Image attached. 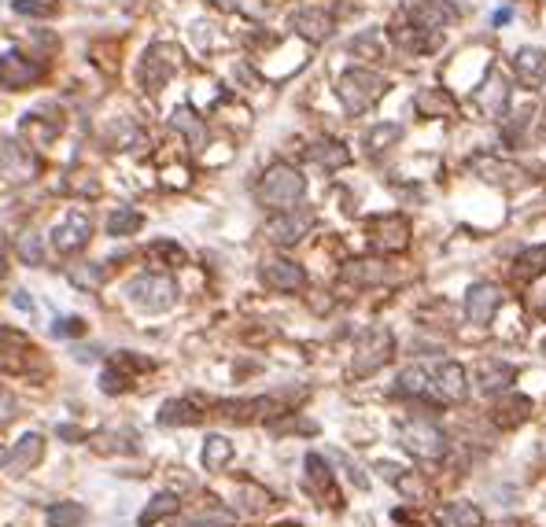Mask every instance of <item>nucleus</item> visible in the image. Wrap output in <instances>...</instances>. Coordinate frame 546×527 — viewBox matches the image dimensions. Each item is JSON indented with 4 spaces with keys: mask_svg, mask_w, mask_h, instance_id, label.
<instances>
[{
    "mask_svg": "<svg viewBox=\"0 0 546 527\" xmlns=\"http://www.w3.org/2000/svg\"><path fill=\"white\" fill-rule=\"evenodd\" d=\"M255 195L269 211H292L296 203L306 195V177L296 167H288V162H273V167L259 177Z\"/></svg>",
    "mask_w": 546,
    "mask_h": 527,
    "instance_id": "obj_1",
    "label": "nucleus"
},
{
    "mask_svg": "<svg viewBox=\"0 0 546 527\" xmlns=\"http://www.w3.org/2000/svg\"><path fill=\"white\" fill-rule=\"evenodd\" d=\"M384 89H387V81H384L377 70H366V67H350V70H343L340 81H336V96H340V104H343L347 114L369 111V107L384 96Z\"/></svg>",
    "mask_w": 546,
    "mask_h": 527,
    "instance_id": "obj_2",
    "label": "nucleus"
},
{
    "mask_svg": "<svg viewBox=\"0 0 546 527\" xmlns=\"http://www.w3.org/2000/svg\"><path fill=\"white\" fill-rule=\"evenodd\" d=\"M396 354V336L384 329V324H369V329L355 340V358H350V373L355 377H373L384 369Z\"/></svg>",
    "mask_w": 546,
    "mask_h": 527,
    "instance_id": "obj_3",
    "label": "nucleus"
},
{
    "mask_svg": "<svg viewBox=\"0 0 546 527\" xmlns=\"http://www.w3.org/2000/svg\"><path fill=\"white\" fill-rule=\"evenodd\" d=\"M126 299L144 313H163L177 303V284L163 273H141L126 284Z\"/></svg>",
    "mask_w": 546,
    "mask_h": 527,
    "instance_id": "obj_4",
    "label": "nucleus"
},
{
    "mask_svg": "<svg viewBox=\"0 0 546 527\" xmlns=\"http://www.w3.org/2000/svg\"><path fill=\"white\" fill-rule=\"evenodd\" d=\"M399 442L414 458H424V461H440L447 454V435L424 417H410L399 424Z\"/></svg>",
    "mask_w": 546,
    "mask_h": 527,
    "instance_id": "obj_5",
    "label": "nucleus"
},
{
    "mask_svg": "<svg viewBox=\"0 0 546 527\" xmlns=\"http://www.w3.org/2000/svg\"><path fill=\"white\" fill-rule=\"evenodd\" d=\"M366 236H369V248L380 255H396L410 243V222L392 211V214H373L366 222Z\"/></svg>",
    "mask_w": 546,
    "mask_h": 527,
    "instance_id": "obj_6",
    "label": "nucleus"
},
{
    "mask_svg": "<svg viewBox=\"0 0 546 527\" xmlns=\"http://www.w3.org/2000/svg\"><path fill=\"white\" fill-rule=\"evenodd\" d=\"M177 63H181V52H177V49H170V45H151V49L144 52V59H141V86H144L148 93L163 89L167 81H170V74L177 70Z\"/></svg>",
    "mask_w": 546,
    "mask_h": 527,
    "instance_id": "obj_7",
    "label": "nucleus"
},
{
    "mask_svg": "<svg viewBox=\"0 0 546 527\" xmlns=\"http://www.w3.org/2000/svg\"><path fill=\"white\" fill-rule=\"evenodd\" d=\"M310 225H314V214L310 211H278V218L266 222L262 236L269 243H278V248H292V243H299L310 232Z\"/></svg>",
    "mask_w": 546,
    "mask_h": 527,
    "instance_id": "obj_8",
    "label": "nucleus"
},
{
    "mask_svg": "<svg viewBox=\"0 0 546 527\" xmlns=\"http://www.w3.org/2000/svg\"><path fill=\"white\" fill-rule=\"evenodd\" d=\"M93 240V222L82 214V211H70L67 218L56 222L52 229V248L56 255H77Z\"/></svg>",
    "mask_w": 546,
    "mask_h": 527,
    "instance_id": "obj_9",
    "label": "nucleus"
},
{
    "mask_svg": "<svg viewBox=\"0 0 546 527\" xmlns=\"http://www.w3.org/2000/svg\"><path fill=\"white\" fill-rule=\"evenodd\" d=\"M259 277L269 292H303L306 288V273L292 259H266L259 266Z\"/></svg>",
    "mask_w": 546,
    "mask_h": 527,
    "instance_id": "obj_10",
    "label": "nucleus"
},
{
    "mask_svg": "<svg viewBox=\"0 0 546 527\" xmlns=\"http://www.w3.org/2000/svg\"><path fill=\"white\" fill-rule=\"evenodd\" d=\"M41 67H37L33 59L19 56V52H5L0 56V89L8 93H19V89H30L33 81H41Z\"/></svg>",
    "mask_w": 546,
    "mask_h": 527,
    "instance_id": "obj_11",
    "label": "nucleus"
},
{
    "mask_svg": "<svg viewBox=\"0 0 546 527\" xmlns=\"http://www.w3.org/2000/svg\"><path fill=\"white\" fill-rule=\"evenodd\" d=\"M406 15L417 30H443V26L458 23L461 12L450 5V0H414V5L406 8Z\"/></svg>",
    "mask_w": 546,
    "mask_h": 527,
    "instance_id": "obj_12",
    "label": "nucleus"
},
{
    "mask_svg": "<svg viewBox=\"0 0 546 527\" xmlns=\"http://www.w3.org/2000/svg\"><path fill=\"white\" fill-rule=\"evenodd\" d=\"M517 384V369L510 361H502V358H487L477 365V387L480 395H502V391H510Z\"/></svg>",
    "mask_w": 546,
    "mask_h": 527,
    "instance_id": "obj_13",
    "label": "nucleus"
},
{
    "mask_svg": "<svg viewBox=\"0 0 546 527\" xmlns=\"http://www.w3.org/2000/svg\"><path fill=\"white\" fill-rule=\"evenodd\" d=\"M281 405L273 402V398H237V402H218V413L229 417V421H237V424H251V421H266L273 417Z\"/></svg>",
    "mask_w": 546,
    "mask_h": 527,
    "instance_id": "obj_14",
    "label": "nucleus"
},
{
    "mask_svg": "<svg viewBox=\"0 0 546 527\" xmlns=\"http://www.w3.org/2000/svg\"><path fill=\"white\" fill-rule=\"evenodd\" d=\"M514 74L524 89H542L546 86V52L535 45H524L514 52Z\"/></svg>",
    "mask_w": 546,
    "mask_h": 527,
    "instance_id": "obj_15",
    "label": "nucleus"
},
{
    "mask_svg": "<svg viewBox=\"0 0 546 527\" xmlns=\"http://www.w3.org/2000/svg\"><path fill=\"white\" fill-rule=\"evenodd\" d=\"M502 306V292L495 284H473L469 292H465V317L473 324H487Z\"/></svg>",
    "mask_w": 546,
    "mask_h": 527,
    "instance_id": "obj_16",
    "label": "nucleus"
},
{
    "mask_svg": "<svg viewBox=\"0 0 546 527\" xmlns=\"http://www.w3.org/2000/svg\"><path fill=\"white\" fill-rule=\"evenodd\" d=\"M292 26H296L306 41H314V45L329 41L332 30H336V23H332V15H329L325 8H299V12L292 15Z\"/></svg>",
    "mask_w": 546,
    "mask_h": 527,
    "instance_id": "obj_17",
    "label": "nucleus"
},
{
    "mask_svg": "<svg viewBox=\"0 0 546 527\" xmlns=\"http://www.w3.org/2000/svg\"><path fill=\"white\" fill-rule=\"evenodd\" d=\"M41 458H45V435L41 432H26L19 442H15V450L8 454V468L19 476V472H30L33 465H41Z\"/></svg>",
    "mask_w": 546,
    "mask_h": 527,
    "instance_id": "obj_18",
    "label": "nucleus"
},
{
    "mask_svg": "<svg viewBox=\"0 0 546 527\" xmlns=\"http://www.w3.org/2000/svg\"><path fill=\"white\" fill-rule=\"evenodd\" d=\"M432 384L450 402H461L465 395H469V377H465V369H461L458 361H440L436 373H432Z\"/></svg>",
    "mask_w": 546,
    "mask_h": 527,
    "instance_id": "obj_19",
    "label": "nucleus"
},
{
    "mask_svg": "<svg viewBox=\"0 0 546 527\" xmlns=\"http://www.w3.org/2000/svg\"><path fill=\"white\" fill-rule=\"evenodd\" d=\"M232 523H237V513L218 505V502H207V505H200V509H192V513L174 520V527H232Z\"/></svg>",
    "mask_w": 546,
    "mask_h": 527,
    "instance_id": "obj_20",
    "label": "nucleus"
},
{
    "mask_svg": "<svg viewBox=\"0 0 546 527\" xmlns=\"http://www.w3.org/2000/svg\"><path fill=\"white\" fill-rule=\"evenodd\" d=\"M436 520L440 527H484V509L469 498H458V502H447Z\"/></svg>",
    "mask_w": 546,
    "mask_h": 527,
    "instance_id": "obj_21",
    "label": "nucleus"
},
{
    "mask_svg": "<svg viewBox=\"0 0 546 527\" xmlns=\"http://www.w3.org/2000/svg\"><path fill=\"white\" fill-rule=\"evenodd\" d=\"M0 174L8 181H26L33 174V159L26 148H19L15 141H5L0 144Z\"/></svg>",
    "mask_w": 546,
    "mask_h": 527,
    "instance_id": "obj_22",
    "label": "nucleus"
},
{
    "mask_svg": "<svg viewBox=\"0 0 546 527\" xmlns=\"http://www.w3.org/2000/svg\"><path fill=\"white\" fill-rule=\"evenodd\" d=\"M303 468H306V491L318 495V498H325V502H332V483H336V479H332L329 461H325L322 454H306Z\"/></svg>",
    "mask_w": 546,
    "mask_h": 527,
    "instance_id": "obj_23",
    "label": "nucleus"
},
{
    "mask_svg": "<svg viewBox=\"0 0 546 527\" xmlns=\"http://www.w3.org/2000/svg\"><path fill=\"white\" fill-rule=\"evenodd\" d=\"M200 421H204V413L192 398H170V402L159 405V424L163 428H185V424H200Z\"/></svg>",
    "mask_w": 546,
    "mask_h": 527,
    "instance_id": "obj_24",
    "label": "nucleus"
},
{
    "mask_svg": "<svg viewBox=\"0 0 546 527\" xmlns=\"http://www.w3.org/2000/svg\"><path fill=\"white\" fill-rule=\"evenodd\" d=\"M532 417V398H524V395H505L498 405H495V413H491V421L498 424V428H517V424H524Z\"/></svg>",
    "mask_w": 546,
    "mask_h": 527,
    "instance_id": "obj_25",
    "label": "nucleus"
},
{
    "mask_svg": "<svg viewBox=\"0 0 546 527\" xmlns=\"http://www.w3.org/2000/svg\"><path fill=\"white\" fill-rule=\"evenodd\" d=\"M546 273V243H532V248H524L514 262V280L517 284H528L535 277Z\"/></svg>",
    "mask_w": 546,
    "mask_h": 527,
    "instance_id": "obj_26",
    "label": "nucleus"
},
{
    "mask_svg": "<svg viewBox=\"0 0 546 527\" xmlns=\"http://www.w3.org/2000/svg\"><path fill=\"white\" fill-rule=\"evenodd\" d=\"M417 111L428 118H450L458 111V100L447 89H421L417 93Z\"/></svg>",
    "mask_w": 546,
    "mask_h": 527,
    "instance_id": "obj_27",
    "label": "nucleus"
},
{
    "mask_svg": "<svg viewBox=\"0 0 546 527\" xmlns=\"http://www.w3.org/2000/svg\"><path fill=\"white\" fill-rule=\"evenodd\" d=\"M428 391H436V384L428 380V373L421 369V365H410V369H403L399 380H396L399 398H428Z\"/></svg>",
    "mask_w": 546,
    "mask_h": 527,
    "instance_id": "obj_28",
    "label": "nucleus"
},
{
    "mask_svg": "<svg viewBox=\"0 0 546 527\" xmlns=\"http://www.w3.org/2000/svg\"><path fill=\"white\" fill-rule=\"evenodd\" d=\"M170 122H174V130H177V133H185V141H188L192 148H204L207 130H204V122L196 118V111H192V107H177Z\"/></svg>",
    "mask_w": 546,
    "mask_h": 527,
    "instance_id": "obj_29",
    "label": "nucleus"
},
{
    "mask_svg": "<svg viewBox=\"0 0 546 527\" xmlns=\"http://www.w3.org/2000/svg\"><path fill=\"white\" fill-rule=\"evenodd\" d=\"M232 461V442L225 435H207L204 439V468L207 472H222Z\"/></svg>",
    "mask_w": 546,
    "mask_h": 527,
    "instance_id": "obj_30",
    "label": "nucleus"
},
{
    "mask_svg": "<svg viewBox=\"0 0 546 527\" xmlns=\"http://www.w3.org/2000/svg\"><path fill=\"white\" fill-rule=\"evenodd\" d=\"M86 516H89V513H86L82 502H56V505H49V513H45L49 527H82Z\"/></svg>",
    "mask_w": 546,
    "mask_h": 527,
    "instance_id": "obj_31",
    "label": "nucleus"
},
{
    "mask_svg": "<svg viewBox=\"0 0 546 527\" xmlns=\"http://www.w3.org/2000/svg\"><path fill=\"white\" fill-rule=\"evenodd\" d=\"M177 495H170V491H163V495H155L148 505H144V513L137 516V523L141 527H151V523H159V520H167V516H174L177 513Z\"/></svg>",
    "mask_w": 546,
    "mask_h": 527,
    "instance_id": "obj_32",
    "label": "nucleus"
},
{
    "mask_svg": "<svg viewBox=\"0 0 546 527\" xmlns=\"http://www.w3.org/2000/svg\"><path fill=\"white\" fill-rule=\"evenodd\" d=\"M399 137H403V130L396 126V122H377V126H369V133H366V151L380 155L392 144H399Z\"/></svg>",
    "mask_w": 546,
    "mask_h": 527,
    "instance_id": "obj_33",
    "label": "nucleus"
},
{
    "mask_svg": "<svg viewBox=\"0 0 546 527\" xmlns=\"http://www.w3.org/2000/svg\"><path fill=\"white\" fill-rule=\"evenodd\" d=\"M396 41H399V49H406V52H432V49H440V37L436 33H428V30H417V26H410V30H396Z\"/></svg>",
    "mask_w": 546,
    "mask_h": 527,
    "instance_id": "obj_34",
    "label": "nucleus"
},
{
    "mask_svg": "<svg viewBox=\"0 0 546 527\" xmlns=\"http://www.w3.org/2000/svg\"><path fill=\"white\" fill-rule=\"evenodd\" d=\"M310 159H314L318 167H325V170H340L347 162V148L340 141H318L314 148H310Z\"/></svg>",
    "mask_w": 546,
    "mask_h": 527,
    "instance_id": "obj_35",
    "label": "nucleus"
},
{
    "mask_svg": "<svg viewBox=\"0 0 546 527\" xmlns=\"http://www.w3.org/2000/svg\"><path fill=\"white\" fill-rule=\"evenodd\" d=\"M487 93H480V104H484V111L491 114V118H502V111H505V100H510V89H505V81L498 77V74H491V81L484 86Z\"/></svg>",
    "mask_w": 546,
    "mask_h": 527,
    "instance_id": "obj_36",
    "label": "nucleus"
},
{
    "mask_svg": "<svg viewBox=\"0 0 546 527\" xmlns=\"http://www.w3.org/2000/svg\"><path fill=\"white\" fill-rule=\"evenodd\" d=\"M141 225H144L141 211H133V207H119V211H111V218H107V236H133Z\"/></svg>",
    "mask_w": 546,
    "mask_h": 527,
    "instance_id": "obj_37",
    "label": "nucleus"
},
{
    "mask_svg": "<svg viewBox=\"0 0 546 527\" xmlns=\"http://www.w3.org/2000/svg\"><path fill=\"white\" fill-rule=\"evenodd\" d=\"M70 284H77V288H100L104 284V266L96 262H82V266H70Z\"/></svg>",
    "mask_w": 546,
    "mask_h": 527,
    "instance_id": "obj_38",
    "label": "nucleus"
},
{
    "mask_svg": "<svg viewBox=\"0 0 546 527\" xmlns=\"http://www.w3.org/2000/svg\"><path fill=\"white\" fill-rule=\"evenodd\" d=\"M343 280L366 288V284H377V280H380V266H377V262H347V266H343Z\"/></svg>",
    "mask_w": 546,
    "mask_h": 527,
    "instance_id": "obj_39",
    "label": "nucleus"
},
{
    "mask_svg": "<svg viewBox=\"0 0 546 527\" xmlns=\"http://www.w3.org/2000/svg\"><path fill=\"white\" fill-rule=\"evenodd\" d=\"M148 255L167 262V266H185V259H188L185 248H181V243H174V240H155L151 248H148Z\"/></svg>",
    "mask_w": 546,
    "mask_h": 527,
    "instance_id": "obj_40",
    "label": "nucleus"
},
{
    "mask_svg": "<svg viewBox=\"0 0 546 527\" xmlns=\"http://www.w3.org/2000/svg\"><path fill=\"white\" fill-rule=\"evenodd\" d=\"M19 259H23L26 266H41V262H45V251H41V236H37L33 229L19 236Z\"/></svg>",
    "mask_w": 546,
    "mask_h": 527,
    "instance_id": "obj_41",
    "label": "nucleus"
},
{
    "mask_svg": "<svg viewBox=\"0 0 546 527\" xmlns=\"http://www.w3.org/2000/svg\"><path fill=\"white\" fill-rule=\"evenodd\" d=\"M15 12L30 15V19H52L59 12L56 0H15Z\"/></svg>",
    "mask_w": 546,
    "mask_h": 527,
    "instance_id": "obj_42",
    "label": "nucleus"
},
{
    "mask_svg": "<svg viewBox=\"0 0 546 527\" xmlns=\"http://www.w3.org/2000/svg\"><path fill=\"white\" fill-rule=\"evenodd\" d=\"M82 332H86V321H82V317H74V313L56 317V324H52V336H63V340L82 336Z\"/></svg>",
    "mask_w": 546,
    "mask_h": 527,
    "instance_id": "obj_43",
    "label": "nucleus"
},
{
    "mask_svg": "<svg viewBox=\"0 0 546 527\" xmlns=\"http://www.w3.org/2000/svg\"><path fill=\"white\" fill-rule=\"evenodd\" d=\"M26 354L30 350V340L23 332H12V329H0V354Z\"/></svg>",
    "mask_w": 546,
    "mask_h": 527,
    "instance_id": "obj_44",
    "label": "nucleus"
},
{
    "mask_svg": "<svg viewBox=\"0 0 546 527\" xmlns=\"http://www.w3.org/2000/svg\"><path fill=\"white\" fill-rule=\"evenodd\" d=\"M350 52H373V56H380V37L377 33L355 37V41H350Z\"/></svg>",
    "mask_w": 546,
    "mask_h": 527,
    "instance_id": "obj_45",
    "label": "nucleus"
},
{
    "mask_svg": "<svg viewBox=\"0 0 546 527\" xmlns=\"http://www.w3.org/2000/svg\"><path fill=\"white\" fill-rule=\"evenodd\" d=\"M15 421V398L0 391V428H8Z\"/></svg>",
    "mask_w": 546,
    "mask_h": 527,
    "instance_id": "obj_46",
    "label": "nucleus"
},
{
    "mask_svg": "<svg viewBox=\"0 0 546 527\" xmlns=\"http://www.w3.org/2000/svg\"><path fill=\"white\" fill-rule=\"evenodd\" d=\"M59 435H63V439H86V435H82V428H74V424H63V428H59Z\"/></svg>",
    "mask_w": 546,
    "mask_h": 527,
    "instance_id": "obj_47",
    "label": "nucleus"
},
{
    "mask_svg": "<svg viewBox=\"0 0 546 527\" xmlns=\"http://www.w3.org/2000/svg\"><path fill=\"white\" fill-rule=\"evenodd\" d=\"M15 306H19V310H33V303L26 299V292H15Z\"/></svg>",
    "mask_w": 546,
    "mask_h": 527,
    "instance_id": "obj_48",
    "label": "nucleus"
},
{
    "mask_svg": "<svg viewBox=\"0 0 546 527\" xmlns=\"http://www.w3.org/2000/svg\"><path fill=\"white\" fill-rule=\"evenodd\" d=\"M8 273V255H5V248H0V277Z\"/></svg>",
    "mask_w": 546,
    "mask_h": 527,
    "instance_id": "obj_49",
    "label": "nucleus"
},
{
    "mask_svg": "<svg viewBox=\"0 0 546 527\" xmlns=\"http://www.w3.org/2000/svg\"><path fill=\"white\" fill-rule=\"evenodd\" d=\"M8 461V454H5V446H0V465H5Z\"/></svg>",
    "mask_w": 546,
    "mask_h": 527,
    "instance_id": "obj_50",
    "label": "nucleus"
}]
</instances>
